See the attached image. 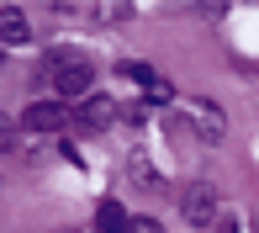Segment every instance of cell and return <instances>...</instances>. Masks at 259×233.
I'll list each match as a JSON object with an SVG mask.
<instances>
[{
	"label": "cell",
	"mask_w": 259,
	"mask_h": 233,
	"mask_svg": "<svg viewBox=\"0 0 259 233\" xmlns=\"http://www.w3.org/2000/svg\"><path fill=\"white\" fill-rule=\"evenodd\" d=\"M90 85H96L90 58H79V53H53V90H58V101L79 106V101L90 96Z\"/></svg>",
	"instance_id": "obj_1"
},
{
	"label": "cell",
	"mask_w": 259,
	"mask_h": 233,
	"mask_svg": "<svg viewBox=\"0 0 259 233\" xmlns=\"http://www.w3.org/2000/svg\"><path fill=\"white\" fill-rule=\"evenodd\" d=\"M180 212H185V223H191V228H217V217H222L217 191H211L206 180L185 185V191H180Z\"/></svg>",
	"instance_id": "obj_2"
},
{
	"label": "cell",
	"mask_w": 259,
	"mask_h": 233,
	"mask_svg": "<svg viewBox=\"0 0 259 233\" xmlns=\"http://www.w3.org/2000/svg\"><path fill=\"white\" fill-rule=\"evenodd\" d=\"M69 122V101H32L27 111H21V127H27V133H58V127Z\"/></svg>",
	"instance_id": "obj_3"
},
{
	"label": "cell",
	"mask_w": 259,
	"mask_h": 233,
	"mask_svg": "<svg viewBox=\"0 0 259 233\" xmlns=\"http://www.w3.org/2000/svg\"><path fill=\"white\" fill-rule=\"evenodd\" d=\"M185 111H191V127H196V133H201V143H222V133H228V122H222L217 101L196 96V101H185Z\"/></svg>",
	"instance_id": "obj_4"
},
{
	"label": "cell",
	"mask_w": 259,
	"mask_h": 233,
	"mask_svg": "<svg viewBox=\"0 0 259 233\" xmlns=\"http://www.w3.org/2000/svg\"><path fill=\"white\" fill-rule=\"evenodd\" d=\"M127 74H133L138 85H143L148 106H169V101H175V85H169V80L159 74V69H143V64H127Z\"/></svg>",
	"instance_id": "obj_5"
},
{
	"label": "cell",
	"mask_w": 259,
	"mask_h": 233,
	"mask_svg": "<svg viewBox=\"0 0 259 233\" xmlns=\"http://www.w3.org/2000/svg\"><path fill=\"white\" fill-rule=\"evenodd\" d=\"M74 111H79V122H85L90 133H101V127H111V122H116V106H111V96H101V90H90V96L79 101Z\"/></svg>",
	"instance_id": "obj_6"
},
{
	"label": "cell",
	"mask_w": 259,
	"mask_h": 233,
	"mask_svg": "<svg viewBox=\"0 0 259 233\" xmlns=\"http://www.w3.org/2000/svg\"><path fill=\"white\" fill-rule=\"evenodd\" d=\"M21 43H32V21L16 6H6L0 11V48H21Z\"/></svg>",
	"instance_id": "obj_7"
},
{
	"label": "cell",
	"mask_w": 259,
	"mask_h": 233,
	"mask_svg": "<svg viewBox=\"0 0 259 233\" xmlns=\"http://www.w3.org/2000/svg\"><path fill=\"white\" fill-rule=\"evenodd\" d=\"M127 223L133 217L122 212V202H101L96 207V233H127Z\"/></svg>",
	"instance_id": "obj_8"
},
{
	"label": "cell",
	"mask_w": 259,
	"mask_h": 233,
	"mask_svg": "<svg viewBox=\"0 0 259 233\" xmlns=\"http://www.w3.org/2000/svg\"><path fill=\"white\" fill-rule=\"evenodd\" d=\"M211 233H254V217L243 212V207H222V217H217Z\"/></svg>",
	"instance_id": "obj_9"
},
{
	"label": "cell",
	"mask_w": 259,
	"mask_h": 233,
	"mask_svg": "<svg viewBox=\"0 0 259 233\" xmlns=\"http://www.w3.org/2000/svg\"><path fill=\"white\" fill-rule=\"evenodd\" d=\"M6 148H16V122L0 116V154H6Z\"/></svg>",
	"instance_id": "obj_10"
},
{
	"label": "cell",
	"mask_w": 259,
	"mask_h": 233,
	"mask_svg": "<svg viewBox=\"0 0 259 233\" xmlns=\"http://www.w3.org/2000/svg\"><path fill=\"white\" fill-rule=\"evenodd\" d=\"M127 233H164L154 217H133V223H127Z\"/></svg>",
	"instance_id": "obj_11"
}]
</instances>
